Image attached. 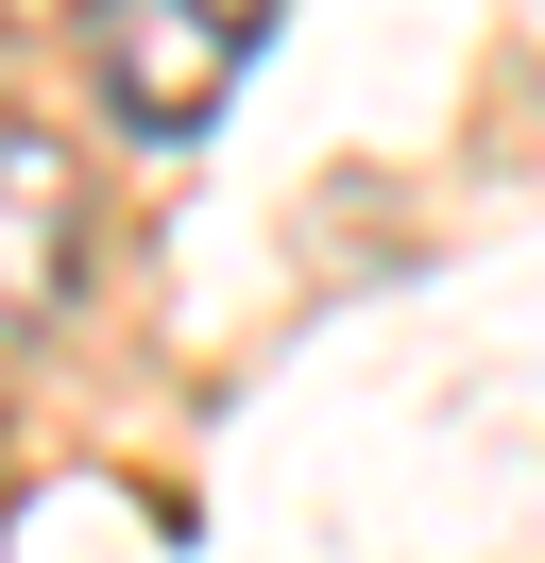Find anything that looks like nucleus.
<instances>
[{
	"label": "nucleus",
	"instance_id": "nucleus-1",
	"mask_svg": "<svg viewBox=\"0 0 545 563\" xmlns=\"http://www.w3.org/2000/svg\"><path fill=\"white\" fill-rule=\"evenodd\" d=\"M256 35H272V0H86V69L136 137H188L256 69Z\"/></svg>",
	"mask_w": 545,
	"mask_h": 563
},
{
	"label": "nucleus",
	"instance_id": "nucleus-2",
	"mask_svg": "<svg viewBox=\"0 0 545 563\" xmlns=\"http://www.w3.org/2000/svg\"><path fill=\"white\" fill-rule=\"evenodd\" d=\"M68 274H86V154L52 120H0V342L52 324Z\"/></svg>",
	"mask_w": 545,
	"mask_h": 563
},
{
	"label": "nucleus",
	"instance_id": "nucleus-3",
	"mask_svg": "<svg viewBox=\"0 0 545 563\" xmlns=\"http://www.w3.org/2000/svg\"><path fill=\"white\" fill-rule=\"evenodd\" d=\"M0 18H86V0H0Z\"/></svg>",
	"mask_w": 545,
	"mask_h": 563
}]
</instances>
